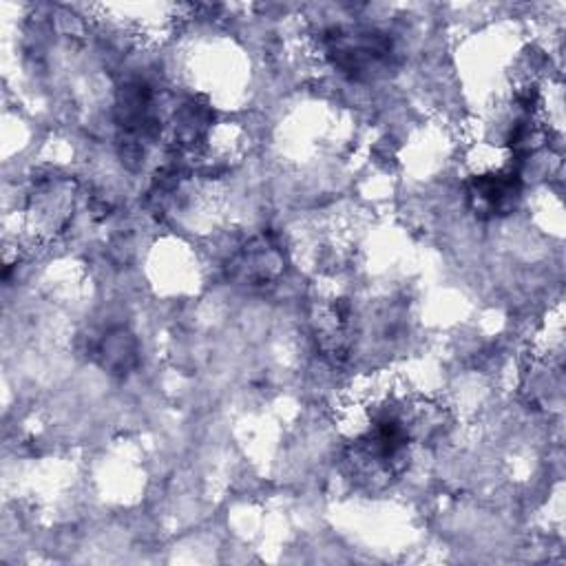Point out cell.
Segmentation results:
<instances>
[{
    "label": "cell",
    "instance_id": "obj_3",
    "mask_svg": "<svg viewBox=\"0 0 566 566\" xmlns=\"http://www.w3.org/2000/svg\"><path fill=\"white\" fill-rule=\"evenodd\" d=\"M97 358L104 369L115 376H126L137 365V340L124 327H115L104 334L97 345Z\"/></svg>",
    "mask_w": 566,
    "mask_h": 566
},
{
    "label": "cell",
    "instance_id": "obj_2",
    "mask_svg": "<svg viewBox=\"0 0 566 566\" xmlns=\"http://www.w3.org/2000/svg\"><path fill=\"white\" fill-rule=\"evenodd\" d=\"M520 192H522V179L515 168L475 175L467 188L471 208L475 210V214H482V217L513 212V208L517 206Z\"/></svg>",
    "mask_w": 566,
    "mask_h": 566
},
{
    "label": "cell",
    "instance_id": "obj_1",
    "mask_svg": "<svg viewBox=\"0 0 566 566\" xmlns=\"http://www.w3.org/2000/svg\"><path fill=\"white\" fill-rule=\"evenodd\" d=\"M318 49L338 73L356 82L385 75L396 62L391 38L378 29L329 27L321 31Z\"/></svg>",
    "mask_w": 566,
    "mask_h": 566
}]
</instances>
